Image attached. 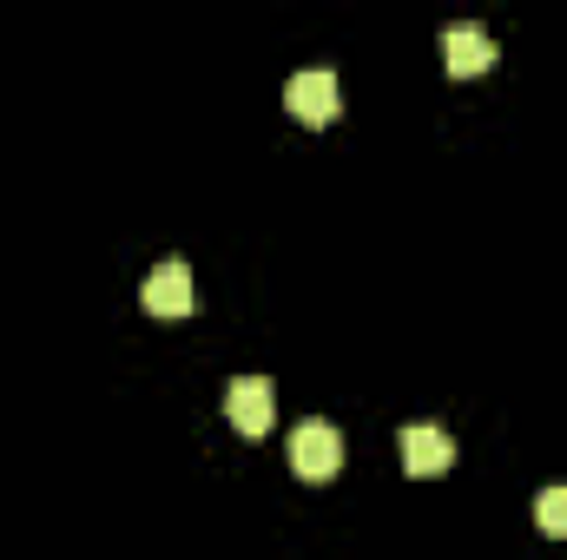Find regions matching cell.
<instances>
[{"mask_svg": "<svg viewBox=\"0 0 567 560\" xmlns=\"http://www.w3.org/2000/svg\"><path fill=\"white\" fill-rule=\"evenodd\" d=\"M535 528L548 541H567V488H542L535 495Z\"/></svg>", "mask_w": 567, "mask_h": 560, "instance_id": "obj_7", "label": "cell"}, {"mask_svg": "<svg viewBox=\"0 0 567 560\" xmlns=\"http://www.w3.org/2000/svg\"><path fill=\"white\" fill-rule=\"evenodd\" d=\"M290 468H297L303 481H330V475L343 468V435H337V422H297V428H290Z\"/></svg>", "mask_w": 567, "mask_h": 560, "instance_id": "obj_1", "label": "cell"}, {"mask_svg": "<svg viewBox=\"0 0 567 560\" xmlns=\"http://www.w3.org/2000/svg\"><path fill=\"white\" fill-rule=\"evenodd\" d=\"M225 416L238 435H271V422H278V396H271V383L265 376H238L231 390H225Z\"/></svg>", "mask_w": 567, "mask_h": 560, "instance_id": "obj_3", "label": "cell"}, {"mask_svg": "<svg viewBox=\"0 0 567 560\" xmlns=\"http://www.w3.org/2000/svg\"><path fill=\"white\" fill-rule=\"evenodd\" d=\"M442 66H449L455 80H475V73H488V66H495V33H488V27H475V20H462V27H442Z\"/></svg>", "mask_w": 567, "mask_h": 560, "instance_id": "obj_5", "label": "cell"}, {"mask_svg": "<svg viewBox=\"0 0 567 560\" xmlns=\"http://www.w3.org/2000/svg\"><path fill=\"white\" fill-rule=\"evenodd\" d=\"M403 468H410L416 481L449 475V468H455V435L435 428V422H410V428H403Z\"/></svg>", "mask_w": 567, "mask_h": 560, "instance_id": "obj_4", "label": "cell"}, {"mask_svg": "<svg viewBox=\"0 0 567 560\" xmlns=\"http://www.w3.org/2000/svg\"><path fill=\"white\" fill-rule=\"evenodd\" d=\"M284 106H290L303 126H330V120L343 113V86H337V73L310 66V73H297V80L284 86Z\"/></svg>", "mask_w": 567, "mask_h": 560, "instance_id": "obj_2", "label": "cell"}, {"mask_svg": "<svg viewBox=\"0 0 567 560\" xmlns=\"http://www.w3.org/2000/svg\"><path fill=\"white\" fill-rule=\"evenodd\" d=\"M145 310L158 323H185L192 317V265L185 258H165L152 278H145Z\"/></svg>", "mask_w": 567, "mask_h": 560, "instance_id": "obj_6", "label": "cell"}]
</instances>
